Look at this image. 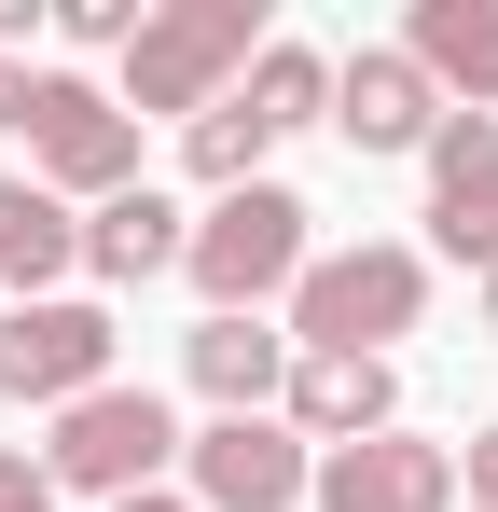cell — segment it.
<instances>
[{
	"instance_id": "1",
	"label": "cell",
	"mask_w": 498,
	"mask_h": 512,
	"mask_svg": "<svg viewBox=\"0 0 498 512\" xmlns=\"http://www.w3.org/2000/svg\"><path fill=\"white\" fill-rule=\"evenodd\" d=\"M429 319V250L402 236H360V250H319L291 277V360H388V333Z\"/></svg>"
},
{
	"instance_id": "2",
	"label": "cell",
	"mask_w": 498,
	"mask_h": 512,
	"mask_svg": "<svg viewBox=\"0 0 498 512\" xmlns=\"http://www.w3.org/2000/svg\"><path fill=\"white\" fill-rule=\"evenodd\" d=\"M249 56H263V0H166L139 14V42H125V125L139 111H222V84H249Z\"/></svg>"
},
{
	"instance_id": "3",
	"label": "cell",
	"mask_w": 498,
	"mask_h": 512,
	"mask_svg": "<svg viewBox=\"0 0 498 512\" xmlns=\"http://www.w3.org/2000/svg\"><path fill=\"white\" fill-rule=\"evenodd\" d=\"M305 194L291 180H249V194H222L208 222H194V250H180V277L208 291V319H263V305H291V277H305Z\"/></svg>"
},
{
	"instance_id": "4",
	"label": "cell",
	"mask_w": 498,
	"mask_h": 512,
	"mask_svg": "<svg viewBox=\"0 0 498 512\" xmlns=\"http://www.w3.org/2000/svg\"><path fill=\"white\" fill-rule=\"evenodd\" d=\"M166 457H180V416H166L153 388H125V374H111L97 402H70V416H56L42 485H56V499H153Z\"/></svg>"
},
{
	"instance_id": "5",
	"label": "cell",
	"mask_w": 498,
	"mask_h": 512,
	"mask_svg": "<svg viewBox=\"0 0 498 512\" xmlns=\"http://www.w3.org/2000/svg\"><path fill=\"white\" fill-rule=\"evenodd\" d=\"M28 180L42 194H139V125H125V97H97L83 70H28Z\"/></svg>"
},
{
	"instance_id": "6",
	"label": "cell",
	"mask_w": 498,
	"mask_h": 512,
	"mask_svg": "<svg viewBox=\"0 0 498 512\" xmlns=\"http://www.w3.org/2000/svg\"><path fill=\"white\" fill-rule=\"evenodd\" d=\"M111 305H83V291H42V305H0V402H42V416H70L111 388Z\"/></svg>"
},
{
	"instance_id": "7",
	"label": "cell",
	"mask_w": 498,
	"mask_h": 512,
	"mask_svg": "<svg viewBox=\"0 0 498 512\" xmlns=\"http://www.w3.org/2000/svg\"><path fill=\"white\" fill-rule=\"evenodd\" d=\"M180 457H194V512H305V485H319L291 416H208Z\"/></svg>"
},
{
	"instance_id": "8",
	"label": "cell",
	"mask_w": 498,
	"mask_h": 512,
	"mask_svg": "<svg viewBox=\"0 0 498 512\" xmlns=\"http://www.w3.org/2000/svg\"><path fill=\"white\" fill-rule=\"evenodd\" d=\"M429 250L498 277V111H443L429 139Z\"/></svg>"
},
{
	"instance_id": "9",
	"label": "cell",
	"mask_w": 498,
	"mask_h": 512,
	"mask_svg": "<svg viewBox=\"0 0 498 512\" xmlns=\"http://www.w3.org/2000/svg\"><path fill=\"white\" fill-rule=\"evenodd\" d=\"M305 499L319 512H457V457L415 429H374V443H332Z\"/></svg>"
},
{
	"instance_id": "10",
	"label": "cell",
	"mask_w": 498,
	"mask_h": 512,
	"mask_svg": "<svg viewBox=\"0 0 498 512\" xmlns=\"http://www.w3.org/2000/svg\"><path fill=\"white\" fill-rule=\"evenodd\" d=\"M332 125H346V153H429L443 139V97H429V70L402 42H360L332 70Z\"/></svg>"
},
{
	"instance_id": "11",
	"label": "cell",
	"mask_w": 498,
	"mask_h": 512,
	"mask_svg": "<svg viewBox=\"0 0 498 512\" xmlns=\"http://www.w3.org/2000/svg\"><path fill=\"white\" fill-rule=\"evenodd\" d=\"M277 416L305 429V443H374V429H402V374L388 360H291Z\"/></svg>"
},
{
	"instance_id": "12",
	"label": "cell",
	"mask_w": 498,
	"mask_h": 512,
	"mask_svg": "<svg viewBox=\"0 0 498 512\" xmlns=\"http://www.w3.org/2000/svg\"><path fill=\"white\" fill-rule=\"evenodd\" d=\"M180 360H194V388L222 416H277V388H291V333H263V319H194Z\"/></svg>"
},
{
	"instance_id": "13",
	"label": "cell",
	"mask_w": 498,
	"mask_h": 512,
	"mask_svg": "<svg viewBox=\"0 0 498 512\" xmlns=\"http://www.w3.org/2000/svg\"><path fill=\"white\" fill-rule=\"evenodd\" d=\"M402 56L429 70V97H471V111H498V0H415Z\"/></svg>"
},
{
	"instance_id": "14",
	"label": "cell",
	"mask_w": 498,
	"mask_h": 512,
	"mask_svg": "<svg viewBox=\"0 0 498 512\" xmlns=\"http://www.w3.org/2000/svg\"><path fill=\"white\" fill-rule=\"evenodd\" d=\"M70 263H83L70 194H42V180L14 167V180H0V291H14V305H42V291H56Z\"/></svg>"
},
{
	"instance_id": "15",
	"label": "cell",
	"mask_w": 498,
	"mask_h": 512,
	"mask_svg": "<svg viewBox=\"0 0 498 512\" xmlns=\"http://www.w3.org/2000/svg\"><path fill=\"white\" fill-rule=\"evenodd\" d=\"M180 250H194V222L166 208L153 180H139V194H111V208H83V263H97L111 291H139V277H166Z\"/></svg>"
},
{
	"instance_id": "16",
	"label": "cell",
	"mask_w": 498,
	"mask_h": 512,
	"mask_svg": "<svg viewBox=\"0 0 498 512\" xmlns=\"http://www.w3.org/2000/svg\"><path fill=\"white\" fill-rule=\"evenodd\" d=\"M236 111L263 125V139L332 125V56H319V42H263V56H249V84H236Z\"/></svg>"
},
{
	"instance_id": "17",
	"label": "cell",
	"mask_w": 498,
	"mask_h": 512,
	"mask_svg": "<svg viewBox=\"0 0 498 512\" xmlns=\"http://www.w3.org/2000/svg\"><path fill=\"white\" fill-rule=\"evenodd\" d=\"M180 153H194V180H208V194H249V180H263V153H277V139H263V125H249L236 97H222V111H194V139H180Z\"/></svg>"
},
{
	"instance_id": "18",
	"label": "cell",
	"mask_w": 498,
	"mask_h": 512,
	"mask_svg": "<svg viewBox=\"0 0 498 512\" xmlns=\"http://www.w3.org/2000/svg\"><path fill=\"white\" fill-rule=\"evenodd\" d=\"M70 42H139V0H56Z\"/></svg>"
},
{
	"instance_id": "19",
	"label": "cell",
	"mask_w": 498,
	"mask_h": 512,
	"mask_svg": "<svg viewBox=\"0 0 498 512\" xmlns=\"http://www.w3.org/2000/svg\"><path fill=\"white\" fill-rule=\"evenodd\" d=\"M0 512H56V485H42V457H14V443H0Z\"/></svg>"
},
{
	"instance_id": "20",
	"label": "cell",
	"mask_w": 498,
	"mask_h": 512,
	"mask_svg": "<svg viewBox=\"0 0 498 512\" xmlns=\"http://www.w3.org/2000/svg\"><path fill=\"white\" fill-rule=\"evenodd\" d=\"M471 499L498 512V429H485V443H471Z\"/></svg>"
},
{
	"instance_id": "21",
	"label": "cell",
	"mask_w": 498,
	"mask_h": 512,
	"mask_svg": "<svg viewBox=\"0 0 498 512\" xmlns=\"http://www.w3.org/2000/svg\"><path fill=\"white\" fill-rule=\"evenodd\" d=\"M14 111H28V70H14V56H0V125H14Z\"/></svg>"
},
{
	"instance_id": "22",
	"label": "cell",
	"mask_w": 498,
	"mask_h": 512,
	"mask_svg": "<svg viewBox=\"0 0 498 512\" xmlns=\"http://www.w3.org/2000/svg\"><path fill=\"white\" fill-rule=\"evenodd\" d=\"M111 512H194V499H180V485H153V499H111Z\"/></svg>"
},
{
	"instance_id": "23",
	"label": "cell",
	"mask_w": 498,
	"mask_h": 512,
	"mask_svg": "<svg viewBox=\"0 0 498 512\" xmlns=\"http://www.w3.org/2000/svg\"><path fill=\"white\" fill-rule=\"evenodd\" d=\"M485 333H498V277H485Z\"/></svg>"
}]
</instances>
